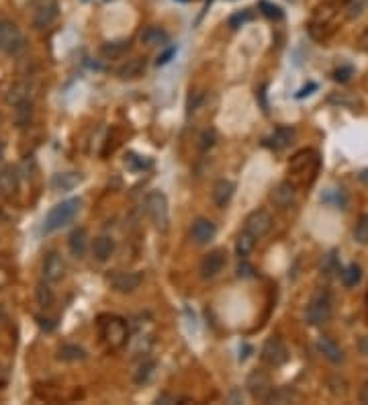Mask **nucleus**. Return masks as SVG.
<instances>
[{"mask_svg":"<svg viewBox=\"0 0 368 405\" xmlns=\"http://www.w3.org/2000/svg\"><path fill=\"white\" fill-rule=\"evenodd\" d=\"M98 333L102 344L109 350H121L129 342V327L127 322L119 316H100L98 318Z\"/></svg>","mask_w":368,"mask_h":405,"instance_id":"obj_1","label":"nucleus"},{"mask_svg":"<svg viewBox=\"0 0 368 405\" xmlns=\"http://www.w3.org/2000/svg\"><path fill=\"white\" fill-rule=\"evenodd\" d=\"M80 207H82L80 199H68V201H62L56 207H52V211L45 217L43 232L45 234H54V232L66 228L68 223H72L74 217L80 213Z\"/></svg>","mask_w":368,"mask_h":405,"instance_id":"obj_2","label":"nucleus"},{"mask_svg":"<svg viewBox=\"0 0 368 405\" xmlns=\"http://www.w3.org/2000/svg\"><path fill=\"white\" fill-rule=\"evenodd\" d=\"M332 311H334V299H332V293L327 289H319L309 305H307V311H305V320L307 324L311 325H323L329 322L332 318Z\"/></svg>","mask_w":368,"mask_h":405,"instance_id":"obj_3","label":"nucleus"},{"mask_svg":"<svg viewBox=\"0 0 368 405\" xmlns=\"http://www.w3.org/2000/svg\"><path fill=\"white\" fill-rule=\"evenodd\" d=\"M147 213H149V219L153 223V228L160 232V234H166L170 230V207H168V199L162 190H151L147 195L146 201Z\"/></svg>","mask_w":368,"mask_h":405,"instance_id":"obj_4","label":"nucleus"},{"mask_svg":"<svg viewBox=\"0 0 368 405\" xmlns=\"http://www.w3.org/2000/svg\"><path fill=\"white\" fill-rule=\"evenodd\" d=\"M317 168H319V156L315 150H301L289 162V172L294 174L303 184H309L315 178Z\"/></svg>","mask_w":368,"mask_h":405,"instance_id":"obj_5","label":"nucleus"},{"mask_svg":"<svg viewBox=\"0 0 368 405\" xmlns=\"http://www.w3.org/2000/svg\"><path fill=\"white\" fill-rule=\"evenodd\" d=\"M25 45L27 41L19 25L10 19H2L0 21V52H4L6 56H17L25 50Z\"/></svg>","mask_w":368,"mask_h":405,"instance_id":"obj_6","label":"nucleus"},{"mask_svg":"<svg viewBox=\"0 0 368 405\" xmlns=\"http://www.w3.org/2000/svg\"><path fill=\"white\" fill-rule=\"evenodd\" d=\"M260 358H262V362L264 364H268V366H283L287 360H289V348H287V344L283 342V338H279V336H272V338H268L266 342H264V346H262V352H260Z\"/></svg>","mask_w":368,"mask_h":405,"instance_id":"obj_7","label":"nucleus"},{"mask_svg":"<svg viewBox=\"0 0 368 405\" xmlns=\"http://www.w3.org/2000/svg\"><path fill=\"white\" fill-rule=\"evenodd\" d=\"M41 276L50 285L52 283H60L66 276V262H64V258H62L60 252L52 250V252L45 254L43 264H41Z\"/></svg>","mask_w":368,"mask_h":405,"instance_id":"obj_8","label":"nucleus"},{"mask_svg":"<svg viewBox=\"0 0 368 405\" xmlns=\"http://www.w3.org/2000/svg\"><path fill=\"white\" fill-rule=\"evenodd\" d=\"M243 230L248 234H252L256 240L264 238L270 230H272V215L266 209H256L246 217V226Z\"/></svg>","mask_w":368,"mask_h":405,"instance_id":"obj_9","label":"nucleus"},{"mask_svg":"<svg viewBox=\"0 0 368 405\" xmlns=\"http://www.w3.org/2000/svg\"><path fill=\"white\" fill-rule=\"evenodd\" d=\"M246 387H248V393L256 399V402H266L270 391L274 389L272 387V381L268 377V373L264 371H254L250 373L248 381H246Z\"/></svg>","mask_w":368,"mask_h":405,"instance_id":"obj_10","label":"nucleus"},{"mask_svg":"<svg viewBox=\"0 0 368 405\" xmlns=\"http://www.w3.org/2000/svg\"><path fill=\"white\" fill-rule=\"evenodd\" d=\"M109 281L117 293H133L142 287L144 276L136 270H117L109 276Z\"/></svg>","mask_w":368,"mask_h":405,"instance_id":"obj_11","label":"nucleus"},{"mask_svg":"<svg viewBox=\"0 0 368 405\" xmlns=\"http://www.w3.org/2000/svg\"><path fill=\"white\" fill-rule=\"evenodd\" d=\"M227 264V254L225 250H213L209 252L203 260H201V276L203 278H215L219 274L221 270L225 268Z\"/></svg>","mask_w":368,"mask_h":405,"instance_id":"obj_12","label":"nucleus"},{"mask_svg":"<svg viewBox=\"0 0 368 405\" xmlns=\"http://www.w3.org/2000/svg\"><path fill=\"white\" fill-rule=\"evenodd\" d=\"M215 234H217V228L207 217H197L191 226V238L197 245H207L215 238Z\"/></svg>","mask_w":368,"mask_h":405,"instance_id":"obj_13","label":"nucleus"},{"mask_svg":"<svg viewBox=\"0 0 368 405\" xmlns=\"http://www.w3.org/2000/svg\"><path fill=\"white\" fill-rule=\"evenodd\" d=\"M294 197H296V186H294V182H291V180L279 182L272 188V193H270V201L279 209H289L294 203Z\"/></svg>","mask_w":368,"mask_h":405,"instance_id":"obj_14","label":"nucleus"},{"mask_svg":"<svg viewBox=\"0 0 368 405\" xmlns=\"http://www.w3.org/2000/svg\"><path fill=\"white\" fill-rule=\"evenodd\" d=\"M33 98V84L27 80L14 82L8 92H6V102L10 107H19V105H25V102H31Z\"/></svg>","mask_w":368,"mask_h":405,"instance_id":"obj_15","label":"nucleus"},{"mask_svg":"<svg viewBox=\"0 0 368 405\" xmlns=\"http://www.w3.org/2000/svg\"><path fill=\"white\" fill-rule=\"evenodd\" d=\"M19 190V170L14 166H4L0 170V197L12 199Z\"/></svg>","mask_w":368,"mask_h":405,"instance_id":"obj_16","label":"nucleus"},{"mask_svg":"<svg viewBox=\"0 0 368 405\" xmlns=\"http://www.w3.org/2000/svg\"><path fill=\"white\" fill-rule=\"evenodd\" d=\"M58 17V4L47 0V2H41L35 10H33V27L35 29H45L50 27Z\"/></svg>","mask_w":368,"mask_h":405,"instance_id":"obj_17","label":"nucleus"},{"mask_svg":"<svg viewBox=\"0 0 368 405\" xmlns=\"http://www.w3.org/2000/svg\"><path fill=\"white\" fill-rule=\"evenodd\" d=\"M233 193H235V184H233L231 180H225V178L217 180V182L213 184V193H211L215 207L225 209V207L229 205V201L233 199Z\"/></svg>","mask_w":368,"mask_h":405,"instance_id":"obj_18","label":"nucleus"},{"mask_svg":"<svg viewBox=\"0 0 368 405\" xmlns=\"http://www.w3.org/2000/svg\"><path fill=\"white\" fill-rule=\"evenodd\" d=\"M317 350H319V354H321L323 358H327L332 364L344 362V352H342V348H340L332 338L321 336V338L317 340Z\"/></svg>","mask_w":368,"mask_h":405,"instance_id":"obj_19","label":"nucleus"},{"mask_svg":"<svg viewBox=\"0 0 368 405\" xmlns=\"http://www.w3.org/2000/svg\"><path fill=\"white\" fill-rule=\"evenodd\" d=\"M140 39H142V43H146L147 47H166V45L170 43L168 31H164L162 27H155V25L146 27V29L142 31Z\"/></svg>","mask_w":368,"mask_h":405,"instance_id":"obj_20","label":"nucleus"},{"mask_svg":"<svg viewBox=\"0 0 368 405\" xmlns=\"http://www.w3.org/2000/svg\"><path fill=\"white\" fill-rule=\"evenodd\" d=\"M294 140V129L291 127H277L274 129V133L270 135V138H266L264 140V144L268 146V148H272V150H285L287 146H291V142Z\"/></svg>","mask_w":368,"mask_h":405,"instance_id":"obj_21","label":"nucleus"},{"mask_svg":"<svg viewBox=\"0 0 368 405\" xmlns=\"http://www.w3.org/2000/svg\"><path fill=\"white\" fill-rule=\"evenodd\" d=\"M84 180V176L80 172H60L52 178V188L54 190H62V193H68L76 188L80 182Z\"/></svg>","mask_w":368,"mask_h":405,"instance_id":"obj_22","label":"nucleus"},{"mask_svg":"<svg viewBox=\"0 0 368 405\" xmlns=\"http://www.w3.org/2000/svg\"><path fill=\"white\" fill-rule=\"evenodd\" d=\"M144 72H146V60H144V58H133V60H127V64H123V66L117 70V76H119L121 80H136V78H140Z\"/></svg>","mask_w":368,"mask_h":405,"instance_id":"obj_23","label":"nucleus"},{"mask_svg":"<svg viewBox=\"0 0 368 405\" xmlns=\"http://www.w3.org/2000/svg\"><path fill=\"white\" fill-rule=\"evenodd\" d=\"M115 252V240L111 236H98L92 243V256L98 262H107Z\"/></svg>","mask_w":368,"mask_h":405,"instance_id":"obj_24","label":"nucleus"},{"mask_svg":"<svg viewBox=\"0 0 368 405\" xmlns=\"http://www.w3.org/2000/svg\"><path fill=\"white\" fill-rule=\"evenodd\" d=\"M68 248L74 258H82L88 248V232L84 228H76L68 238Z\"/></svg>","mask_w":368,"mask_h":405,"instance_id":"obj_25","label":"nucleus"},{"mask_svg":"<svg viewBox=\"0 0 368 405\" xmlns=\"http://www.w3.org/2000/svg\"><path fill=\"white\" fill-rule=\"evenodd\" d=\"M86 350L78 344H64L60 350H58V360L62 362H82L86 360Z\"/></svg>","mask_w":368,"mask_h":405,"instance_id":"obj_26","label":"nucleus"},{"mask_svg":"<svg viewBox=\"0 0 368 405\" xmlns=\"http://www.w3.org/2000/svg\"><path fill=\"white\" fill-rule=\"evenodd\" d=\"M35 299H37V305H39L41 309H52V307H54V303H56V293H54V289L50 287V283L41 281V283L37 285V289H35Z\"/></svg>","mask_w":368,"mask_h":405,"instance_id":"obj_27","label":"nucleus"},{"mask_svg":"<svg viewBox=\"0 0 368 405\" xmlns=\"http://www.w3.org/2000/svg\"><path fill=\"white\" fill-rule=\"evenodd\" d=\"M321 201H323L325 205L336 207V209H346V203H348L346 193H344L342 188H327V190L321 195Z\"/></svg>","mask_w":368,"mask_h":405,"instance_id":"obj_28","label":"nucleus"},{"mask_svg":"<svg viewBox=\"0 0 368 405\" xmlns=\"http://www.w3.org/2000/svg\"><path fill=\"white\" fill-rule=\"evenodd\" d=\"M153 371H155V362L149 360V358H144L140 362V366L136 369V373H133V383L136 385H146L147 381L151 379Z\"/></svg>","mask_w":368,"mask_h":405,"instance_id":"obj_29","label":"nucleus"},{"mask_svg":"<svg viewBox=\"0 0 368 405\" xmlns=\"http://www.w3.org/2000/svg\"><path fill=\"white\" fill-rule=\"evenodd\" d=\"M127 50H129V41H113V43H105V45L100 47V54H102L107 60H117V58H121Z\"/></svg>","mask_w":368,"mask_h":405,"instance_id":"obj_30","label":"nucleus"},{"mask_svg":"<svg viewBox=\"0 0 368 405\" xmlns=\"http://www.w3.org/2000/svg\"><path fill=\"white\" fill-rule=\"evenodd\" d=\"M254 245H256V238L243 230V232L237 236V240H235V254H237L239 258H246V256L254 250Z\"/></svg>","mask_w":368,"mask_h":405,"instance_id":"obj_31","label":"nucleus"},{"mask_svg":"<svg viewBox=\"0 0 368 405\" xmlns=\"http://www.w3.org/2000/svg\"><path fill=\"white\" fill-rule=\"evenodd\" d=\"M294 397H296V393H294L293 389H289V387H277V389L270 391L266 404H291Z\"/></svg>","mask_w":368,"mask_h":405,"instance_id":"obj_32","label":"nucleus"},{"mask_svg":"<svg viewBox=\"0 0 368 405\" xmlns=\"http://www.w3.org/2000/svg\"><path fill=\"white\" fill-rule=\"evenodd\" d=\"M362 278V270L358 264H350L342 270V283L344 287H356Z\"/></svg>","mask_w":368,"mask_h":405,"instance_id":"obj_33","label":"nucleus"},{"mask_svg":"<svg viewBox=\"0 0 368 405\" xmlns=\"http://www.w3.org/2000/svg\"><path fill=\"white\" fill-rule=\"evenodd\" d=\"M258 8H260V12H262L264 17H268V19H272V21H281V19L285 17L283 8H281L279 4H274V2H268V0H260V2H258Z\"/></svg>","mask_w":368,"mask_h":405,"instance_id":"obj_34","label":"nucleus"},{"mask_svg":"<svg viewBox=\"0 0 368 405\" xmlns=\"http://www.w3.org/2000/svg\"><path fill=\"white\" fill-rule=\"evenodd\" d=\"M352 236H354V240L358 243H368V215H362L358 219V223L354 226Z\"/></svg>","mask_w":368,"mask_h":405,"instance_id":"obj_35","label":"nucleus"},{"mask_svg":"<svg viewBox=\"0 0 368 405\" xmlns=\"http://www.w3.org/2000/svg\"><path fill=\"white\" fill-rule=\"evenodd\" d=\"M215 142H217L215 129H205V131L199 135V150H201V152H207V150H211V148L215 146Z\"/></svg>","mask_w":368,"mask_h":405,"instance_id":"obj_36","label":"nucleus"},{"mask_svg":"<svg viewBox=\"0 0 368 405\" xmlns=\"http://www.w3.org/2000/svg\"><path fill=\"white\" fill-rule=\"evenodd\" d=\"M327 385H329V389H332L334 395H342V397H344V395L348 393V383L344 381V377H338V375H336V377L329 379Z\"/></svg>","mask_w":368,"mask_h":405,"instance_id":"obj_37","label":"nucleus"},{"mask_svg":"<svg viewBox=\"0 0 368 405\" xmlns=\"http://www.w3.org/2000/svg\"><path fill=\"white\" fill-rule=\"evenodd\" d=\"M367 6H368V0H350L348 2V17L350 19H358L365 10H367Z\"/></svg>","mask_w":368,"mask_h":405,"instance_id":"obj_38","label":"nucleus"},{"mask_svg":"<svg viewBox=\"0 0 368 405\" xmlns=\"http://www.w3.org/2000/svg\"><path fill=\"white\" fill-rule=\"evenodd\" d=\"M29 119H31V102L19 105V107H17V125L23 127V125L29 123Z\"/></svg>","mask_w":368,"mask_h":405,"instance_id":"obj_39","label":"nucleus"},{"mask_svg":"<svg viewBox=\"0 0 368 405\" xmlns=\"http://www.w3.org/2000/svg\"><path fill=\"white\" fill-rule=\"evenodd\" d=\"M248 21H252V12H250V10H243V12H237V14H233V17L229 19V27H231V29H237V27H241V25L248 23Z\"/></svg>","mask_w":368,"mask_h":405,"instance_id":"obj_40","label":"nucleus"},{"mask_svg":"<svg viewBox=\"0 0 368 405\" xmlns=\"http://www.w3.org/2000/svg\"><path fill=\"white\" fill-rule=\"evenodd\" d=\"M125 164H127L131 170H144V168L149 166L147 160H142V158H140V156H136V154H129V158L125 160Z\"/></svg>","mask_w":368,"mask_h":405,"instance_id":"obj_41","label":"nucleus"},{"mask_svg":"<svg viewBox=\"0 0 368 405\" xmlns=\"http://www.w3.org/2000/svg\"><path fill=\"white\" fill-rule=\"evenodd\" d=\"M237 276H239V278H250V276H254V266L241 260L239 266H237Z\"/></svg>","mask_w":368,"mask_h":405,"instance_id":"obj_42","label":"nucleus"},{"mask_svg":"<svg viewBox=\"0 0 368 405\" xmlns=\"http://www.w3.org/2000/svg\"><path fill=\"white\" fill-rule=\"evenodd\" d=\"M352 68L350 66H344V68H338L336 72H334V78L338 82H348L350 80V76H352Z\"/></svg>","mask_w":368,"mask_h":405,"instance_id":"obj_43","label":"nucleus"},{"mask_svg":"<svg viewBox=\"0 0 368 405\" xmlns=\"http://www.w3.org/2000/svg\"><path fill=\"white\" fill-rule=\"evenodd\" d=\"M174 56H176V47H168V50H166V52H164L158 60H155V64H158V66H166V64H168Z\"/></svg>","mask_w":368,"mask_h":405,"instance_id":"obj_44","label":"nucleus"},{"mask_svg":"<svg viewBox=\"0 0 368 405\" xmlns=\"http://www.w3.org/2000/svg\"><path fill=\"white\" fill-rule=\"evenodd\" d=\"M155 404H164V405L178 404V399H176L174 395H170V393H160V395H158V399H155Z\"/></svg>","mask_w":368,"mask_h":405,"instance_id":"obj_45","label":"nucleus"},{"mask_svg":"<svg viewBox=\"0 0 368 405\" xmlns=\"http://www.w3.org/2000/svg\"><path fill=\"white\" fill-rule=\"evenodd\" d=\"M358 399H360V404H368V379L362 383V387H360V395H358Z\"/></svg>","mask_w":368,"mask_h":405,"instance_id":"obj_46","label":"nucleus"},{"mask_svg":"<svg viewBox=\"0 0 368 405\" xmlns=\"http://www.w3.org/2000/svg\"><path fill=\"white\" fill-rule=\"evenodd\" d=\"M358 350H360V354L368 356V336H362V338L358 340Z\"/></svg>","mask_w":368,"mask_h":405,"instance_id":"obj_47","label":"nucleus"},{"mask_svg":"<svg viewBox=\"0 0 368 405\" xmlns=\"http://www.w3.org/2000/svg\"><path fill=\"white\" fill-rule=\"evenodd\" d=\"M315 88H317V84H309V86H305V88L296 94V98H303V96L311 94V90H315Z\"/></svg>","mask_w":368,"mask_h":405,"instance_id":"obj_48","label":"nucleus"},{"mask_svg":"<svg viewBox=\"0 0 368 405\" xmlns=\"http://www.w3.org/2000/svg\"><path fill=\"white\" fill-rule=\"evenodd\" d=\"M256 96H260V100H262V107H264V111H268V105H266V86H262V88H260V92H258Z\"/></svg>","mask_w":368,"mask_h":405,"instance_id":"obj_49","label":"nucleus"},{"mask_svg":"<svg viewBox=\"0 0 368 405\" xmlns=\"http://www.w3.org/2000/svg\"><path fill=\"white\" fill-rule=\"evenodd\" d=\"M6 377H8V375H6V369H4V366H0V385H4V383H6Z\"/></svg>","mask_w":368,"mask_h":405,"instance_id":"obj_50","label":"nucleus"},{"mask_svg":"<svg viewBox=\"0 0 368 405\" xmlns=\"http://www.w3.org/2000/svg\"><path fill=\"white\" fill-rule=\"evenodd\" d=\"M358 178H360V180H362L365 184H368V168H365V170H362V172L358 174Z\"/></svg>","mask_w":368,"mask_h":405,"instance_id":"obj_51","label":"nucleus"},{"mask_svg":"<svg viewBox=\"0 0 368 405\" xmlns=\"http://www.w3.org/2000/svg\"><path fill=\"white\" fill-rule=\"evenodd\" d=\"M243 352H250V346H243ZM239 358H241V360H246V358H248V354H239Z\"/></svg>","mask_w":368,"mask_h":405,"instance_id":"obj_52","label":"nucleus"},{"mask_svg":"<svg viewBox=\"0 0 368 405\" xmlns=\"http://www.w3.org/2000/svg\"><path fill=\"white\" fill-rule=\"evenodd\" d=\"M2 156H4V144L0 142V160H2Z\"/></svg>","mask_w":368,"mask_h":405,"instance_id":"obj_53","label":"nucleus"}]
</instances>
